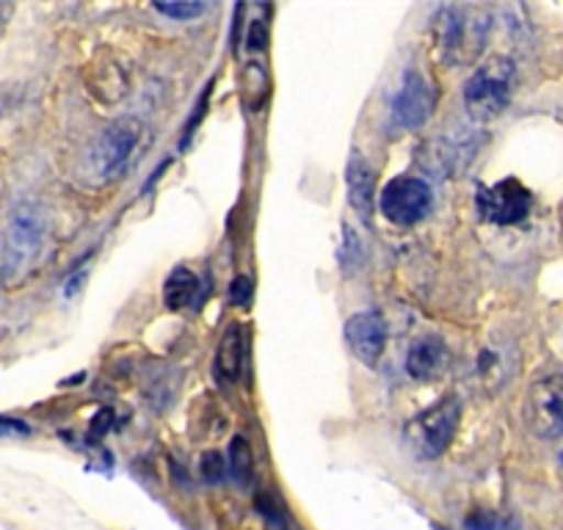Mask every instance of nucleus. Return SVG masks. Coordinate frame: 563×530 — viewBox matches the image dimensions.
Listing matches in <instances>:
<instances>
[{
    "mask_svg": "<svg viewBox=\"0 0 563 530\" xmlns=\"http://www.w3.org/2000/svg\"><path fill=\"white\" fill-rule=\"evenodd\" d=\"M144 133H147L144 124L133 117L108 124L89 147V158H86L89 175L95 177L97 183L119 180V177L133 166V161L139 158L141 144H144Z\"/></svg>",
    "mask_w": 563,
    "mask_h": 530,
    "instance_id": "obj_1",
    "label": "nucleus"
},
{
    "mask_svg": "<svg viewBox=\"0 0 563 530\" xmlns=\"http://www.w3.org/2000/svg\"><path fill=\"white\" fill-rule=\"evenodd\" d=\"M486 31L489 23L473 7H445L434 23L437 45L451 64L475 62L486 42Z\"/></svg>",
    "mask_w": 563,
    "mask_h": 530,
    "instance_id": "obj_2",
    "label": "nucleus"
},
{
    "mask_svg": "<svg viewBox=\"0 0 563 530\" xmlns=\"http://www.w3.org/2000/svg\"><path fill=\"white\" fill-rule=\"evenodd\" d=\"M514 78H517V69L508 58H489L481 64L464 86V106L470 117L481 122L500 117L514 95Z\"/></svg>",
    "mask_w": 563,
    "mask_h": 530,
    "instance_id": "obj_3",
    "label": "nucleus"
},
{
    "mask_svg": "<svg viewBox=\"0 0 563 530\" xmlns=\"http://www.w3.org/2000/svg\"><path fill=\"white\" fill-rule=\"evenodd\" d=\"M459 420H462V404L453 395H448L440 404L409 420L406 442L426 459L442 456L451 448L453 437H456Z\"/></svg>",
    "mask_w": 563,
    "mask_h": 530,
    "instance_id": "obj_4",
    "label": "nucleus"
},
{
    "mask_svg": "<svg viewBox=\"0 0 563 530\" xmlns=\"http://www.w3.org/2000/svg\"><path fill=\"white\" fill-rule=\"evenodd\" d=\"M522 420L541 440L563 437V373L536 378L525 393Z\"/></svg>",
    "mask_w": 563,
    "mask_h": 530,
    "instance_id": "obj_5",
    "label": "nucleus"
},
{
    "mask_svg": "<svg viewBox=\"0 0 563 530\" xmlns=\"http://www.w3.org/2000/svg\"><path fill=\"white\" fill-rule=\"evenodd\" d=\"M434 205V194H431L429 183L420 177L400 175L389 180L378 194V210L387 221L398 227H415L431 213Z\"/></svg>",
    "mask_w": 563,
    "mask_h": 530,
    "instance_id": "obj_6",
    "label": "nucleus"
},
{
    "mask_svg": "<svg viewBox=\"0 0 563 530\" xmlns=\"http://www.w3.org/2000/svg\"><path fill=\"white\" fill-rule=\"evenodd\" d=\"M45 246V230L31 213H18L0 238V274L20 277L40 260Z\"/></svg>",
    "mask_w": 563,
    "mask_h": 530,
    "instance_id": "obj_7",
    "label": "nucleus"
},
{
    "mask_svg": "<svg viewBox=\"0 0 563 530\" xmlns=\"http://www.w3.org/2000/svg\"><path fill=\"white\" fill-rule=\"evenodd\" d=\"M478 216L489 224L497 227H514L522 224L530 216V205H533V194L517 180V177H506L503 183L481 188L478 197Z\"/></svg>",
    "mask_w": 563,
    "mask_h": 530,
    "instance_id": "obj_8",
    "label": "nucleus"
},
{
    "mask_svg": "<svg viewBox=\"0 0 563 530\" xmlns=\"http://www.w3.org/2000/svg\"><path fill=\"white\" fill-rule=\"evenodd\" d=\"M437 89L417 69H406L398 91L393 97V122L400 130H417L429 122L437 108Z\"/></svg>",
    "mask_w": 563,
    "mask_h": 530,
    "instance_id": "obj_9",
    "label": "nucleus"
},
{
    "mask_svg": "<svg viewBox=\"0 0 563 530\" xmlns=\"http://www.w3.org/2000/svg\"><path fill=\"white\" fill-rule=\"evenodd\" d=\"M345 343H349L351 354L362 362V365L373 367L378 365L387 345V327L384 318L376 310L356 312L345 321Z\"/></svg>",
    "mask_w": 563,
    "mask_h": 530,
    "instance_id": "obj_10",
    "label": "nucleus"
},
{
    "mask_svg": "<svg viewBox=\"0 0 563 530\" xmlns=\"http://www.w3.org/2000/svg\"><path fill=\"white\" fill-rule=\"evenodd\" d=\"M451 365V351L442 343V338H420L409 345V354H406V373H409L415 382H437L442 373Z\"/></svg>",
    "mask_w": 563,
    "mask_h": 530,
    "instance_id": "obj_11",
    "label": "nucleus"
},
{
    "mask_svg": "<svg viewBox=\"0 0 563 530\" xmlns=\"http://www.w3.org/2000/svg\"><path fill=\"white\" fill-rule=\"evenodd\" d=\"M345 188H349V202L362 219H371L373 210V191H376V172L371 169L360 153L351 155L345 166Z\"/></svg>",
    "mask_w": 563,
    "mask_h": 530,
    "instance_id": "obj_12",
    "label": "nucleus"
},
{
    "mask_svg": "<svg viewBox=\"0 0 563 530\" xmlns=\"http://www.w3.org/2000/svg\"><path fill=\"white\" fill-rule=\"evenodd\" d=\"M246 354H249L246 332H243V327L232 323V327L224 332V338H221L219 351H216V371H219V376L224 378V382H238L243 367H246Z\"/></svg>",
    "mask_w": 563,
    "mask_h": 530,
    "instance_id": "obj_13",
    "label": "nucleus"
},
{
    "mask_svg": "<svg viewBox=\"0 0 563 530\" xmlns=\"http://www.w3.org/2000/svg\"><path fill=\"white\" fill-rule=\"evenodd\" d=\"M199 294V279L197 274L188 272V268H175V272L166 277L164 285V305L166 310L183 312L188 307H194Z\"/></svg>",
    "mask_w": 563,
    "mask_h": 530,
    "instance_id": "obj_14",
    "label": "nucleus"
},
{
    "mask_svg": "<svg viewBox=\"0 0 563 530\" xmlns=\"http://www.w3.org/2000/svg\"><path fill=\"white\" fill-rule=\"evenodd\" d=\"M227 470H230L232 481H235L238 486H243V489H249V486L254 484V456H252V448H249V442L243 440V437H235L230 445V464H227Z\"/></svg>",
    "mask_w": 563,
    "mask_h": 530,
    "instance_id": "obj_15",
    "label": "nucleus"
},
{
    "mask_svg": "<svg viewBox=\"0 0 563 530\" xmlns=\"http://www.w3.org/2000/svg\"><path fill=\"white\" fill-rule=\"evenodd\" d=\"M467 530H519V525L506 514L475 511L467 517Z\"/></svg>",
    "mask_w": 563,
    "mask_h": 530,
    "instance_id": "obj_16",
    "label": "nucleus"
},
{
    "mask_svg": "<svg viewBox=\"0 0 563 530\" xmlns=\"http://www.w3.org/2000/svg\"><path fill=\"white\" fill-rule=\"evenodd\" d=\"M161 14H166V18H175V20H191L197 18V14L205 12V3H158Z\"/></svg>",
    "mask_w": 563,
    "mask_h": 530,
    "instance_id": "obj_17",
    "label": "nucleus"
},
{
    "mask_svg": "<svg viewBox=\"0 0 563 530\" xmlns=\"http://www.w3.org/2000/svg\"><path fill=\"white\" fill-rule=\"evenodd\" d=\"M224 473H227L224 459H221L219 453H205V456H202V478L208 481V484H216V481L224 478Z\"/></svg>",
    "mask_w": 563,
    "mask_h": 530,
    "instance_id": "obj_18",
    "label": "nucleus"
},
{
    "mask_svg": "<svg viewBox=\"0 0 563 530\" xmlns=\"http://www.w3.org/2000/svg\"><path fill=\"white\" fill-rule=\"evenodd\" d=\"M249 299H252V283H249L246 277L232 279V285H230V301H232V305L246 307Z\"/></svg>",
    "mask_w": 563,
    "mask_h": 530,
    "instance_id": "obj_19",
    "label": "nucleus"
},
{
    "mask_svg": "<svg viewBox=\"0 0 563 530\" xmlns=\"http://www.w3.org/2000/svg\"><path fill=\"white\" fill-rule=\"evenodd\" d=\"M0 434H31L29 426L23 423V420H14V418H0Z\"/></svg>",
    "mask_w": 563,
    "mask_h": 530,
    "instance_id": "obj_20",
    "label": "nucleus"
}]
</instances>
